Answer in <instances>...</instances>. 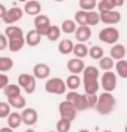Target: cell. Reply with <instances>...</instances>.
Returning <instances> with one entry per match:
<instances>
[{
	"instance_id": "18",
	"label": "cell",
	"mask_w": 127,
	"mask_h": 132,
	"mask_svg": "<svg viewBox=\"0 0 127 132\" xmlns=\"http://www.w3.org/2000/svg\"><path fill=\"white\" fill-rule=\"evenodd\" d=\"M126 54H127V51H126L125 45L116 44V45H113L111 47V50H110V57H112L117 62V61H121V60H125Z\"/></svg>"
},
{
	"instance_id": "32",
	"label": "cell",
	"mask_w": 127,
	"mask_h": 132,
	"mask_svg": "<svg viewBox=\"0 0 127 132\" xmlns=\"http://www.w3.org/2000/svg\"><path fill=\"white\" fill-rule=\"evenodd\" d=\"M89 56L92 60H98L100 61L105 56V51L101 46H96L95 45V46H92V47L89 49Z\"/></svg>"
},
{
	"instance_id": "5",
	"label": "cell",
	"mask_w": 127,
	"mask_h": 132,
	"mask_svg": "<svg viewBox=\"0 0 127 132\" xmlns=\"http://www.w3.org/2000/svg\"><path fill=\"white\" fill-rule=\"evenodd\" d=\"M66 101L72 103L77 112H79V111H85L89 109L86 95H81V94H79L77 91H70V92H67Z\"/></svg>"
},
{
	"instance_id": "40",
	"label": "cell",
	"mask_w": 127,
	"mask_h": 132,
	"mask_svg": "<svg viewBox=\"0 0 127 132\" xmlns=\"http://www.w3.org/2000/svg\"><path fill=\"white\" fill-rule=\"evenodd\" d=\"M9 85V77L5 73H0V90H4Z\"/></svg>"
},
{
	"instance_id": "10",
	"label": "cell",
	"mask_w": 127,
	"mask_h": 132,
	"mask_svg": "<svg viewBox=\"0 0 127 132\" xmlns=\"http://www.w3.org/2000/svg\"><path fill=\"white\" fill-rule=\"evenodd\" d=\"M22 15H24V10L19 6H13L11 9H9L6 11L5 16L3 18V21L6 25H13L15 22H18L19 20H21Z\"/></svg>"
},
{
	"instance_id": "17",
	"label": "cell",
	"mask_w": 127,
	"mask_h": 132,
	"mask_svg": "<svg viewBox=\"0 0 127 132\" xmlns=\"http://www.w3.org/2000/svg\"><path fill=\"white\" fill-rule=\"evenodd\" d=\"M91 28L90 26H79L76 31H75V37L77 40V43H81V44H85L86 41H89L91 39Z\"/></svg>"
},
{
	"instance_id": "15",
	"label": "cell",
	"mask_w": 127,
	"mask_h": 132,
	"mask_svg": "<svg viewBox=\"0 0 127 132\" xmlns=\"http://www.w3.org/2000/svg\"><path fill=\"white\" fill-rule=\"evenodd\" d=\"M50 72H51V70H50L49 65L43 64V62H41V64H36V65L34 66V69H32L34 77H35V79H39V80L47 79V77L50 76Z\"/></svg>"
},
{
	"instance_id": "9",
	"label": "cell",
	"mask_w": 127,
	"mask_h": 132,
	"mask_svg": "<svg viewBox=\"0 0 127 132\" xmlns=\"http://www.w3.org/2000/svg\"><path fill=\"white\" fill-rule=\"evenodd\" d=\"M34 26H35V30L40 36H46L47 31L51 26V22L46 15L40 14L37 15L36 18H34Z\"/></svg>"
},
{
	"instance_id": "22",
	"label": "cell",
	"mask_w": 127,
	"mask_h": 132,
	"mask_svg": "<svg viewBox=\"0 0 127 132\" xmlns=\"http://www.w3.org/2000/svg\"><path fill=\"white\" fill-rule=\"evenodd\" d=\"M117 6L116 0H101L97 3V9L98 13H105V11H111Z\"/></svg>"
},
{
	"instance_id": "38",
	"label": "cell",
	"mask_w": 127,
	"mask_h": 132,
	"mask_svg": "<svg viewBox=\"0 0 127 132\" xmlns=\"http://www.w3.org/2000/svg\"><path fill=\"white\" fill-rule=\"evenodd\" d=\"M11 113L10 105L5 101H0V118H7Z\"/></svg>"
},
{
	"instance_id": "24",
	"label": "cell",
	"mask_w": 127,
	"mask_h": 132,
	"mask_svg": "<svg viewBox=\"0 0 127 132\" xmlns=\"http://www.w3.org/2000/svg\"><path fill=\"white\" fill-rule=\"evenodd\" d=\"M60 29H61V31H62L64 34L70 35V34H75V31H76V29H77V25H76L75 20L66 19V20H64V21H62Z\"/></svg>"
},
{
	"instance_id": "3",
	"label": "cell",
	"mask_w": 127,
	"mask_h": 132,
	"mask_svg": "<svg viewBox=\"0 0 127 132\" xmlns=\"http://www.w3.org/2000/svg\"><path fill=\"white\" fill-rule=\"evenodd\" d=\"M66 82L60 77H52L45 82V91L52 95H64L66 92Z\"/></svg>"
},
{
	"instance_id": "7",
	"label": "cell",
	"mask_w": 127,
	"mask_h": 132,
	"mask_svg": "<svg viewBox=\"0 0 127 132\" xmlns=\"http://www.w3.org/2000/svg\"><path fill=\"white\" fill-rule=\"evenodd\" d=\"M100 85L105 90V92L112 94V91H115L116 86H117V75L113 71H106V72H104L102 76H101Z\"/></svg>"
},
{
	"instance_id": "34",
	"label": "cell",
	"mask_w": 127,
	"mask_h": 132,
	"mask_svg": "<svg viewBox=\"0 0 127 132\" xmlns=\"http://www.w3.org/2000/svg\"><path fill=\"white\" fill-rule=\"evenodd\" d=\"M60 36H61V29H60L59 26H56V25H51L49 31H47V34H46L47 40L56 41L57 39H60Z\"/></svg>"
},
{
	"instance_id": "30",
	"label": "cell",
	"mask_w": 127,
	"mask_h": 132,
	"mask_svg": "<svg viewBox=\"0 0 127 132\" xmlns=\"http://www.w3.org/2000/svg\"><path fill=\"white\" fill-rule=\"evenodd\" d=\"M4 35H5L7 39H10V37L24 35V31H22L21 28H19V26H16V25H10V26H7L6 29H5Z\"/></svg>"
},
{
	"instance_id": "44",
	"label": "cell",
	"mask_w": 127,
	"mask_h": 132,
	"mask_svg": "<svg viewBox=\"0 0 127 132\" xmlns=\"http://www.w3.org/2000/svg\"><path fill=\"white\" fill-rule=\"evenodd\" d=\"M24 132H35V130H32V128H26Z\"/></svg>"
},
{
	"instance_id": "29",
	"label": "cell",
	"mask_w": 127,
	"mask_h": 132,
	"mask_svg": "<svg viewBox=\"0 0 127 132\" xmlns=\"http://www.w3.org/2000/svg\"><path fill=\"white\" fill-rule=\"evenodd\" d=\"M98 66L101 70L106 71H112V69L115 67V60L110 57V56H104L102 59L98 61Z\"/></svg>"
},
{
	"instance_id": "1",
	"label": "cell",
	"mask_w": 127,
	"mask_h": 132,
	"mask_svg": "<svg viewBox=\"0 0 127 132\" xmlns=\"http://www.w3.org/2000/svg\"><path fill=\"white\" fill-rule=\"evenodd\" d=\"M83 77H82V85L86 95H96L98 88H100V82H98V69L95 66H86L83 70Z\"/></svg>"
},
{
	"instance_id": "2",
	"label": "cell",
	"mask_w": 127,
	"mask_h": 132,
	"mask_svg": "<svg viewBox=\"0 0 127 132\" xmlns=\"http://www.w3.org/2000/svg\"><path fill=\"white\" fill-rule=\"evenodd\" d=\"M116 107V98L115 96L110 94V92H104L98 96L97 98V103L95 106V110L100 113V115H110L112 111Z\"/></svg>"
},
{
	"instance_id": "19",
	"label": "cell",
	"mask_w": 127,
	"mask_h": 132,
	"mask_svg": "<svg viewBox=\"0 0 127 132\" xmlns=\"http://www.w3.org/2000/svg\"><path fill=\"white\" fill-rule=\"evenodd\" d=\"M41 37L39 34L36 32V30L32 29L30 30V31H28V34L25 35V43L29 45V46H37V45L41 43Z\"/></svg>"
},
{
	"instance_id": "47",
	"label": "cell",
	"mask_w": 127,
	"mask_h": 132,
	"mask_svg": "<svg viewBox=\"0 0 127 132\" xmlns=\"http://www.w3.org/2000/svg\"><path fill=\"white\" fill-rule=\"evenodd\" d=\"M125 132H127V125H126V127H125Z\"/></svg>"
},
{
	"instance_id": "26",
	"label": "cell",
	"mask_w": 127,
	"mask_h": 132,
	"mask_svg": "<svg viewBox=\"0 0 127 132\" xmlns=\"http://www.w3.org/2000/svg\"><path fill=\"white\" fill-rule=\"evenodd\" d=\"M65 82H66V87L67 88H70L71 91H76L77 88L81 86L82 80L79 77V75H70Z\"/></svg>"
},
{
	"instance_id": "41",
	"label": "cell",
	"mask_w": 127,
	"mask_h": 132,
	"mask_svg": "<svg viewBox=\"0 0 127 132\" xmlns=\"http://www.w3.org/2000/svg\"><path fill=\"white\" fill-rule=\"evenodd\" d=\"M7 37L4 34H0V51H4L7 49Z\"/></svg>"
},
{
	"instance_id": "13",
	"label": "cell",
	"mask_w": 127,
	"mask_h": 132,
	"mask_svg": "<svg viewBox=\"0 0 127 132\" xmlns=\"http://www.w3.org/2000/svg\"><path fill=\"white\" fill-rule=\"evenodd\" d=\"M66 66H67V70L71 72V75H79V73H82L83 72V70H85V67H86L85 62H83V60L76 59V57L69 60Z\"/></svg>"
},
{
	"instance_id": "14",
	"label": "cell",
	"mask_w": 127,
	"mask_h": 132,
	"mask_svg": "<svg viewBox=\"0 0 127 132\" xmlns=\"http://www.w3.org/2000/svg\"><path fill=\"white\" fill-rule=\"evenodd\" d=\"M24 13L25 14L30 15V16H34L36 18L37 15H40L41 13V4L36 1V0H29L24 4Z\"/></svg>"
},
{
	"instance_id": "4",
	"label": "cell",
	"mask_w": 127,
	"mask_h": 132,
	"mask_svg": "<svg viewBox=\"0 0 127 132\" xmlns=\"http://www.w3.org/2000/svg\"><path fill=\"white\" fill-rule=\"evenodd\" d=\"M98 39L104 44L116 45L120 40V31L113 26H107L98 32Z\"/></svg>"
},
{
	"instance_id": "43",
	"label": "cell",
	"mask_w": 127,
	"mask_h": 132,
	"mask_svg": "<svg viewBox=\"0 0 127 132\" xmlns=\"http://www.w3.org/2000/svg\"><path fill=\"white\" fill-rule=\"evenodd\" d=\"M0 132H14V130L6 126V127H1V128H0Z\"/></svg>"
},
{
	"instance_id": "33",
	"label": "cell",
	"mask_w": 127,
	"mask_h": 132,
	"mask_svg": "<svg viewBox=\"0 0 127 132\" xmlns=\"http://www.w3.org/2000/svg\"><path fill=\"white\" fill-rule=\"evenodd\" d=\"M79 6H80V10L86 11V13L94 11V9L97 6V1L96 0H80Z\"/></svg>"
},
{
	"instance_id": "37",
	"label": "cell",
	"mask_w": 127,
	"mask_h": 132,
	"mask_svg": "<svg viewBox=\"0 0 127 132\" xmlns=\"http://www.w3.org/2000/svg\"><path fill=\"white\" fill-rule=\"evenodd\" d=\"M101 21L100 19V13L98 11H89L87 13V26H95Z\"/></svg>"
},
{
	"instance_id": "45",
	"label": "cell",
	"mask_w": 127,
	"mask_h": 132,
	"mask_svg": "<svg viewBox=\"0 0 127 132\" xmlns=\"http://www.w3.org/2000/svg\"><path fill=\"white\" fill-rule=\"evenodd\" d=\"M79 132H90L89 130H86V128H82V130H80Z\"/></svg>"
},
{
	"instance_id": "20",
	"label": "cell",
	"mask_w": 127,
	"mask_h": 132,
	"mask_svg": "<svg viewBox=\"0 0 127 132\" xmlns=\"http://www.w3.org/2000/svg\"><path fill=\"white\" fill-rule=\"evenodd\" d=\"M7 103L10 105V107H14L16 110H24L26 106V100L22 95H18L15 97L7 98Z\"/></svg>"
},
{
	"instance_id": "28",
	"label": "cell",
	"mask_w": 127,
	"mask_h": 132,
	"mask_svg": "<svg viewBox=\"0 0 127 132\" xmlns=\"http://www.w3.org/2000/svg\"><path fill=\"white\" fill-rule=\"evenodd\" d=\"M14 67V61L11 57L0 56V73H5Z\"/></svg>"
},
{
	"instance_id": "11",
	"label": "cell",
	"mask_w": 127,
	"mask_h": 132,
	"mask_svg": "<svg viewBox=\"0 0 127 132\" xmlns=\"http://www.w3.org/2000/svg\"><path fill=\"white\" fill-rule=\"evenodd\" d=\"M121 13L116 11V10H111V11H105V13H100V19L101 22H104L105 25H116L121 21Z\"/></svg>"
},
{
	"instance_id": "36",
	"label": "cell",
	"mask_w": 127,
	"mask_h": 132,
	"mask_svg": "<svg viewBox=\"0 0 127 132\" xmlns=\"http://www.w3.org/2000/svg\"><path fill=\"white\" fill-rule=\"evenodd\" d=\"M75 22L80 26H87V13L79 10L75 13Z\"/></svg>"
},
{
	"instance_id": "25",
	"label": "cell",
	"mask_w": 127,
	"mask_h": 132,
	"mask_svg": "<svg viewBox=\"0 0 127 132\" xmlns=\"http://www.w3.org/2000/svg\"><path fill=\"white\" fill-rule=\"evenodd\" d=\"M72 54L75 55V57L76 59H83V57H86L87 55H89V49H87V46L85 44H81V43H77V44H75L74 46V51Z\"/></svg>"
},
{
	"instance_id": "12",
	"label": "cell",
	"mask_w": 127,
	"mask_h": 132,
	"mask_svg": "<svg viewBox=\"0 0 127 132\" xmlns=\"http://www.w3.org/2000/svg\"><path fill=\"white\" fill-rule=\"evenodd\" d=\"M37 111L35 109H31V107H28V109H24L21 112V120L22 123L26 126H32L37 122Z\"/></svg>"
},
{
	"instance_id": "23",
	"label": "cell",
	"mask_w": 127,
	"mask_h": 132,
	"mask_svg": "<svg viewBox=\"0 0 127 132\" xmlns=\"http://www.w3.org/2000/svg\"><path fill=\"white\" fill-rule=\"evenodd\" d=\"M74 46L75 44L72 43V40L70 39H64L61 40L59 44V51L62 54V55H69L74 51Z\"/></svg>"
},
{
	"instance_id": "8",
	"label": "cell",
	"mask_w": 127,
	"mask_h": 132,
	"mask_svg": "<svg viewBox=\"0 0 127 132\" xmlns=\"http://www.w3.org/2000/svg\"><path fill=\"white\" fill-rule=\"evenodd\" d=\"M59 112L61 118H65L67 121L72 122L75 118H76V115H77V111L74 107V105L71 102H69L66 100H64L62 102H60L59 105Z\"/></svg>"
},
{
	"instance_id": "46",
	"label": "cell",
	"mask_w": 127,
	"mask_h": 132,
	"mask_svg": "<svg viewBox=\"0 0 127 132\" xmlns=\"http://www.w3.org/2000/svg\"><path fill=\"white\" fill-rule=\"evenodd\" d=\"M102 132H112L111 130H105V131H102Z\"/></svg>"
},
{
	"instance_id": "21",
	"label": "cell",
	"mask_w": 127,
	"mask_h": 132,
	"mask_svg": "<svg viewBox=\"0 0 127 132\" xmlns=\"http://www.w3.org/2000/svg\"><path fill=\"white\" fill-rule=\"evenodd\" d=\"M22 123V120H21V113L19 112H11L7 117V127L13 128V130H16L19 128Z\"/></svg>"
},
{
	"instance_id": "39",
	"label": "cell",
	"mask_w": 127,
	"mask_h": 132,
	"mask_svg": "<svg viewBox=\"0 0 127 132\" xmlns=\"http://www.w3.org/2000/svg\"><path fill=\"white\" fill-rule=\"evenodd\" d=\"M86 98H87V105H89V109H95L97 103V95H86Z\"/></svg>"
},
{
	"instance_id": "6",
	"label": "cell",
	"mask_w": 127,
	"mask_h": 132,
	"mask_svg": "<svg viewBox=\"0 0 127 132\" xmlns=\"http://www.w3.org/2000/svg\"><path fill=\"white\" fill-rule=\"evenodd\" d=\"M18 85L22 88L26 94H32L36 90V79L34 77V75L29 73H21L18 77Z\"/></svg>"
},
{
	"instance_id": "49",
	"label": "cell",
	"mask_w": 127,
	"mask_h": 132,
	"mask_svg": "<svg viewBox=\"0 0 127 132\" xmlns=\"http://www.w3.org/2000/svg\"><path fill=\"white\" fill-rule=\"evenodd\" d=\"M126 51H127V47H126Z\"/></svg>"
},
{
	"instance_id": "16",
	"label": "cell",
	"mask_w": 127,
	"mask_h": 132,
	"mask_svg": "<svg viewBox=\"0 0 127 132\" xmlns=\"http://www.w3.org/2000/svg\"><path fill=\"white\" fill-rule=\"evenodd\" d=\"M7 49L11 52H18L20 51L22 47L25 46V36L20 35V36H15V37H10L7 39Z\"/></svg>"
},
{
	"instance_id": "35",
	"label": "cell",
	"mask_w": 127,
	"mask_h": 132,
	"mask_svg": "<svg viewBox=\"0 0 127 132\" xmlns=\"http://www.w3.org/2000/svg\"><path fill=\"white\" fill-rule=\"evenodd\" d=\"M71 130V122L65 118H60L56 122V132H70Z\"/></svg>"
},
{
	"instance_id": "42",
	"label": "cell",
	"mask_w": 127,
	"mask_h": 132,
	"mask_svg": "<svg viewBox=\"0 0 127 132\" xmlns=\"http://www.w3.org/2000/svg\"><path fill=\"white\" fill-rule=\"evenodd\" d=\"M6 11H7V10H6V7H5V5L0 3V19H3V18L5 16Z\"/></svg>"
},
{
	"instance_id": "48",
	"label": "cell",
	"mask_w": 127,
	"mask_h": 132,
	"mask_svg": "<svg viewBox=\"0 0 127 132\" xmlns=\"http://www.w3.org/2000/svg\"><path fill=\"white\" fill-rule=\"evenodd\" d=\"M47 132H56V131H47Z\"/></svg>"
},
{
	"instance_id": "31",
	"label": "cell",
	"mask_w": 127,
	"mask_h": 132,
	"mask_svg": "<svg viewBox=\"0 0 127 132\" xmlns=\"http://www.w3.org/2000/svg\"><path fill=\"white\" fill-rule=\"evenodd\" d=\"M115 67H116L117 76H120L121 79H127V60L117 61L115 64Z\"/></svg>"
},
{
	"instance_id": "27",
	"label": "cell",
	"mask_w": 127,
	"mask_h": 132,
	"mask_svg": "<svg viewBox=\"0 0 127 132\" xmlns=\"http://www.w3.org/2000/svg\"><path fill=\"white\" fill-rule=\"evenodd\" d=\"M3 91H4V95L6 96L7 98L15 97V96H18V95H21V88L16 84H9Z\"/></svg>"
}]
</instances>
